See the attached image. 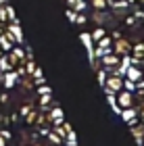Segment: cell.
Returning <instances> with one entry per match:
<instances>
[{"label":"cell","instance_id":"cell-10","mask_svg":"<svg viewBox=\"0 0 144 146\" xmlns=\"http://www.w3.org/2000/svg\"><path fill=\"white\" fill-rule=\"evenodd\" d=\"M84 6H86V2H84V0H67V9L75 11V13H80Z\"/></svg>","mask_w":144,"mask_h":146},{"label":"cell","instance_id":"cell-24","mask_svg":"<svg viewBox=\"0 0 144 146\" xmlns=\"http://www.w3.org/2000/svg\"><path fill=\"white\" fill-rule=\"evenodd\" d=\"M109 2H117V0H109Z\"/></svg>","mask_w":144,"mask_h":146},{"label":"cell","instance_id":"cell-21","mask_svg":"<svg viewBox=\"0 0 144 146\" xmlns=\"http://www.w3.org/2000/svg\"><path fill=\"white\" fill-rule=\"evenodd\" d=\"M140 119H142V123H144V107L140 109Z\"/></svg>","mask_w":144,"mask_h":146},{"label":"cell","instance_id":"cell-13","mask_svg":"<svg viewBox=\"0 0 144 146\" xmlns=\"http://www.w3.org/2000/svg\"><path fill=\"white\" fill-rule=\"evenodd\" d=\"M123 119H125L127 123H134V119H136V111H134V107L123 109Z\"/></svg>","mask_w":144,"mask_h":146},{"label":"cell","instance_id":"cell-4","mask_svg":"<svg viewBox=\"0 0 144 146\" xmlns=\"http://www.w3.org/2000/svg\"><path fill=\"white\" fill-rule=\"evenodd\" d=\"M104 88H107V92H121L123 90V79L119 75H115V73H111V75H107Z\"/></svg>","mask_w":144,"mask_h":146},{"label":"cell","instance_id":"cell-3","mask_svg":"<svg viewBox=\"0 0 144 146\" xmlns=\"http://www.w3.org/2000/svg\"><path fill=\"white\" fill-rule=\"evenodd\" d=\"M17 17H15V9L9 4H0V23L2 25H9V23H15Z\"/></svg>","mask_w":144,"mask_h":146},{"label":"cell","instance_id":"cell-25","mask_svg":"<svg viewBox=\"0 0 144 146\" xmlns=\"http://www.w3.org/2000/svg\"><path fill=\"white\" fill-rule=\"evenodd\" d=\"M138 2H142V4H144V0H138Z\"/></svg>","mask_w":144,"mask_h":146},{"label":"cell","instance_id":"cell-11","mask_svg":"<svg viewBox=\"0 0 144 146\" xmlns=\"http://www.w3.org/2000/svg\"><path fill=\"white\" fill-rule=\"evenodd\" d=\"M104 36H107V31H104V27H102V25H98V27L92 31V34H90V38H92L94 42H98V40H100V38H104Z\"/></svg>","mask_w":144,"mask_h":146},{"label":"cell","instance_id":"cell-20","mask_svg":"<svg viewBox=\"0 0 144 146\" xmlns=\"http://www.w3.org/2000/svg\"><path fill=\"white\" fill-rule=\"evenodd\" d=\"M75 23L84 25V23H86V17H84V15H77V17H75Z\"/></svg>","mask_w":144,"mask_h":146},{"label":"cell","instance_id":"cell-18","mask_svg":"<svg viewBox=\"0 0 144 146\" xmlns=\"http://www.w3.org/2000/svg\"><path fill=\"white\" fill-rule=\"evenodd\" d=\"M98 79H100V84L104 86V82H107V73H104V71H100V69H98Z\"/></svg>","mask_w":144,"mask_h":146},{"label":"cell","instance_id":"cell-7","mask_svg":"<svg viewBox=\"0 0 144 146\" xmlns=\"http://www.w3.org/2000/svg\"><path fill=\"white\" fill-rule=\"evenodd\" d=\"M96 48H98V52H100V54H104V52H111V50H113V40H111L109 36L100 38V40L96 42Z\"/></svg>","mask_w":144,"mask_h":146},{"label":"cell","instance_id":"cell-23","mask_svg":"<svg viewBox=\"0 0 144 146\" xmlns=\"http://www.w3.org/2000/svg\"><path fill=\"white\" fill-rule=\"evenodd\" d=\"M125 2H127V4H134V2H136V0H125Z\"/></svg>","mask_w":144,"mask_h":146},{"label":"cell","instance_id":"cell-2","mask_svg":"<svg viewBox=\"0 0 144 146\" xmlns=\"http://www.w3.org/2000/svg\"><path fill=\"white\" fill-rule=\"evenodd\" d=\"M113 52L117 56H129V52H132V42L125 38H119V40H115L113 42Z\"/></svg>","mask_w":144,"mask_h":146},{"label":"cell","instance_id":"cell-14","mask_svg":"<svg viewBox=\"0 0 144 146\" xmlns=\"http://www.w3.org/2000/svg\"><path fill=\"white\" fill-rule=\"evenodd\" d=\"M90 4H92L96 11H104L109 6V0H90Z\"/></svg>","mask_w":144,"mask_h":146},{"label":"cell","instance_id":"cell-5","mask_svg":"<svg viewBox=\"0 0 144 146\" xmlns=\"http://www.w3.org/2000/svg\"><path fill=\"white\" fill-rule=\"evenodd\" d=\"M115 102L119 104L121 109H129V107H134V94H132L129 90H121L119 94H117Z\"/></svg>","mask_w":144,"mask_h":146},{"label":"cell","instance_id":"cell-17","mask_svg":"<svg viewBox=\"0 0 144 146\" xmlns=\"http://www.w3.org/2000/svg\"><path fill=\"white\" fill-rule=\"evenodd\" d=\"M82 40H84V44H86V48H92V38L88 34H82Z\"/></svg>","mask_w":144,"mask_h":146},{"label":"cell","instance_id":"cell-1","mask_svg":"<svg viewBox=\"0 0 144 146\" xmlns=\"http://www.w3.org/2000/svg\"><path fill=\"white\" fill-rule=\"evenodd\" d=\"M100 67H104L107 71H117L121 67V56H117L115 52H104L100 56Z\"/></svg>","mask_w":144,"mask_h":146},{"label":"cell","instance_id":"cell-16","mask_svg":"<svg viewBox=\"0 0 144 146\" xmlns=\"http://www.w3.org/2000/svg\"><path fill=\"white\" fill-rule=\"evenodd\" d=\"M50 119H52L54 123H61V121H63V111H61V109H54V111H52V115H50Z\"/></svg>","mask_w":144,"mask_h":146},{"label":"cell","instance_id":"cell-22","mask_svg":"<svg viewBox=\"0 0 144 146\" xmlns=\"http://www.w3.org/2000/svg\"><path fill=\"white\" fill-rule=\"evenodd\" d=\"M2 31H4V25H2V23H0V34H2Z\"/></svg>","mask_w":144,"mask_h":146},{"label":"cell","instance_id":"cell-12","mask_svg":"<svg viewBox=\"0 0 144 146\" xmlns=\"http://www.w3.org/2000/svg\"><path fill=\"white\" fill-rule=\"evenodd\" d=\"M15 82H17V73H15V71H6V73H4V84H6V88H11Z\"/></svg>","mask_w":144,"mask_h":146},{"label":"cell","instance_id":"cell-8","mask_svg":"<svg viewBox=\"0 0 144 146\" xmlns=\"http://www.w3.org/2000/svg\"><path fill=\"white\" fill-rule=\"evenodd\" d=\"M132 61L134 63H142L144 61V44H136V46H132Z\"/></svg>","mask_w":144,"mask_h":146},{"label":"cell","instance_id":"cell-27","mask_svg":"<svg viewBox=\"0 0 144 146\" xmlns=\"http://www.w3.org/2000/svg\"><path fill=\"white\" fill-rule=\"evenodd\" d=\"M142 144H144V142H142Z\"/></svg>","mask_w":144,"mask_h":146},{"label":"cell","instance_id":"cell-19","mask_svg":"<svg viewBox=\"0 0 144 146\" xmlns=\"http://www.w3.org/2000/svg\"><path fill=\"white\" fill-rule=\"evenodd\" d=\"M136 19H138V21L140 23H144V11H138V13H136V15H134Z\"/></svg>","mask_w":144,"mask_h":146},{"label":"cell","instance_id":"cell-26","mask_svg":"<svg viewBox=\"0 0 144 146\" xmlns=\"http://www.w3.org/2000/svg\"><path fill=\"white\" fill-rule=\"evenodd\" d=\"M0 54H2V50H0Z\"/></svg>","mask_w":144,"mask_h":146},{"label":"cell","instance_id":"cell-9","mask_svg":"<svg viewBox=\"0 0 144 146\" xmlns=\"http://www.w3.org/2000/svg\"><path fill=\"white\" fill-rule=\"evenodd\" d=\"M125 75H127L129 82H140V79H142V71H140L138 67H136V65H132V67H127Z\"/></svg>","mask_w":144,"mask_h":146},{"label":"cell","instance_id":"cell-15","mask_svg":"<svg viewBox=\"0 0 144 146\" xmlns=\"http://www.w3.org/2000/svg\"><path fill=\"white\" fill-rule=\"evenodd\" d=\"M94 21L98 23V25H104V23H107V15H104V11H98V13H94Z\"/></svg>","mask_w":144,"mask_h":146},{"label":"cell","instance_id":"cell-6","mask_svg":"<svg viewBox=\"0 0 144 146\" xmlns=\"http://www.w3.org/2000/svg\"><path fill=\"white\" fill-rule=\"evenodd\" d=\"M13 46H17V42L6 34V31H2V34H0V50L2 52H11Z\"/></svg>","mask_w":144,"mask_h":146}]
</instances>
